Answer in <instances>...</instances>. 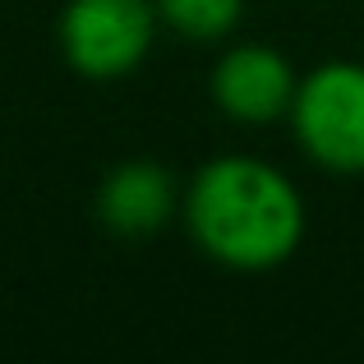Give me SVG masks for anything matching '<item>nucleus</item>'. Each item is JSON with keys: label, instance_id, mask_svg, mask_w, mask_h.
Segmentation results:
<instances>
[{"label": "nucleus", "instance_id": "6", "mask_svg": "<svg viewBox=\"0 0 364 364\" xmlns=\"http://www.w3.org/2000/svg\"><path fill=\"white\" fill-rule=\"evenodd\" d=\"M245 14V0H157V18L185 42H222Z\"/></svg>", "mask_w": 364, "mask_h": 364}, {"label": "nucleus", "instance_id": "1", "mask_svg": "<svg viewBox=\"0 0 364 364\" xmlns=\"http://www.w3.org/2000/svg\"><path fill=\"white\" fill-rule=\"evenodd\" d=\"M185 226L213 263L235 272H267L300 249L304 198L272 161L217 157L189 180Z\"/></svg>", "mask_w": 364, "mask_h": 364}, {"label": "nucleus", "instance_id": "4", "mask_svg": "<svg viewBox=\"0 0 364 364\" xmlns=\"http://www.w3.org/2000/svg\"><path fill=\"white\" fill-rule=\"evenodd\" d=\"M295 88L300 79H295L291 60L258 42L231 46L213 70V102L222 107V116L240 124H272L291 116Z\"/></svg>", "mask_w": 364, "mask_h": 364}, {"label": "nucleus", "instance_id": "5", "mask_svg": "<svg viewBox=\"0 0 364 364\" xmlns=\"http://www.w3.org/2000/svg\"><path fill=\"white\" fill-rule=\"evenodd\" d=\"M180 213V185L157 161H120L97 185V217L116 235H152Z\"/></svg>", "mask_w": 364, "mask_h": 364}, {"label": "nucleus", "instance_id": "2", "mask_svg": "<svg viewBox=\"0 0 364 364\" xmlns=\"http://www.w3.org/2000/svg\"><path fill=\"white\" fill-rule=\"evenodd\" d=\"M291 129L323 171L364 176V65L328 60L304 74L291 102Z\"/></svg>", "mask_w": 364, "mask_h": 364}, {"label": "nucleus", "instance_id": "3", "mask_svg": "<svg viewBox=\"0 0 364 364\" xmlns=\"http://www.w3.org/2000/svg\"><path fill=\"white\" fill-rule=\"evenodd\" d=\"M157 0H70L60 14V55L83 79H124L157 42Z\"/></svg>", "mask_w": 364, "mask_h": 364}]
</instances>
